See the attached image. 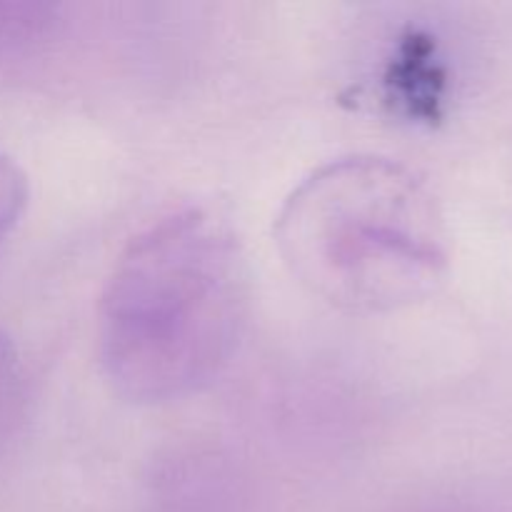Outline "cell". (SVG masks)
<instances>
[{"instance_id":"1","label":"cell","mask_w":512,"mask_h":512,"mask_svg":"<svg viewBox=\"0 0 512 512\" xmlns=\"http://www.w3.org/2000/svg\"><path fill=\"white\" fill-rule=\"evenodd\" d=\"M250 318V273L233 230L203 208L135 235L98 303V360L135 405L200 393L235 358Z\"/></svg>"},{"instance_id":"2","label":"cell","mask_w":512,"mask_h":512,"mask_svg":"<svg viewBox=\"0 0 512 512\" xmlns=\"http://www.w3.org/2000/svg\"><path fill=\"white\" fill-rule=\"evenodd\" d=\"M290 273L345 313H395L428 298L448 255L433 198L380 155L330 160L305 175L275 218Z\"/></svg>"},{"instance_id":"3","label":"cell","mask_w":512,"mask_h":512,"mask_svg":"<svg viewBox=\"0 0 512 512\" xmlns=\"http://www.w3.org/2000/svg\"><path fill=\"white\" fill-rule=\"evenodd\" d=\"M448 80V65L433 35L408 30L380 75V98L400 118L433 125L445 115Z\"/></svg>"},{"instance_id":"4","label":"cell","mask_w":512,"mask_h":512,"mask_svg":"<svg viewBox=\"0 0 512 512\" xmlns=\"http://www.w3.org/2000/svg\"><path fill=\"white\" fill-rule=\"evenodd\" d=\"M53 5L0 0V50H13L43 38L55 23Z\"/></svg>"},{"instance_id":"5","label":"cell","mask_w":512,"mask_h":512,"mask_svg":"<svg viewBox=\"0 0 512 512\" xmlns=\"http://www.w3.org/2000/svg\"><path fill=\"white\" fill-rule=\"evenodd\" d=\"M28 178L20 165L0 150V248L18 228L25 208H28Z\"/></svg>"},{"instance_id":"6","label":"cell","mask_w":512,"mask_h":512,"mask_svg":"<svg viewBox=\"0 0 512 512\" xmlns=\"http://www.w3.org/2000/svg\"><path fill=\"white\" fill-rule=\"evenodd\" d=\"M20 388H23V375H20L18 350L8 335L0 333V430L15 418Z\"/></svg>"}]
</instances>
